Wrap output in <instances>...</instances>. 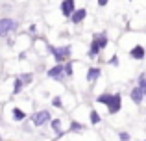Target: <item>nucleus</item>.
Here are the masks:
<instances>
[{"label": "nucleus", "mask_w": 146, "mask_h": 141, "mask_svg": "<svg viewBox=\"0 0 146 141\" xmlns=\"http://www.w3.org/2000/svg\"><path fill=\"white\" fill-rule=\"evenodd\" d=\"M70 130H74V132H82L83 130V126L80 123H76V121H72L70 123Z\"/></svg>", "instance_id": "nucleus-18"}, {"label": "nucleus", "mask_w": 146, "mask_h": 141, "mask_svg": "<svg viewBox=\"0 0 146 141\" xmlns=\"http://www.w3.org/2000/svg\"><path fill=\"white\" fill-rule=\"evenodd\" d=\"M0 141H2V139H0Z\"/></svg>", "instance_id": "nucleus-26"}, {"label": "nucleus", "mask_w": 146, "mask_h": 141, "mask_svg": "<svg viewBox=\"0 0 146 141\" xmlns=\"http://www.w3.org/2000/svg\"><path fill=\"white\" fill-rule=\"evenodd\" d=\"M52 128L57 132V130L61 128V121H59V119H54V121H52Z\"/></svg>", "instance_id": "nucleus-22"}, {"label": "nucleus", "mask_w": 146, "mask_h": 141, "mask_svg": "<svg viewBox=\"0 0 146 141\" xmlns=\"http://www.w3.org/2000/svg\"><path fill=\"white\" fill-rule=\"evenodd\" d=\"M120 106H122V97L120 95H111V98H109V102H107V110H109V113L111 115H115V113L120 110Z\"/></svg>", "instance_id": "nucleus-3"}, {"label": "nucleus", "mask_w": 146, "mask_h": 141, "mask_svg": "<svg viewBox=\"0 0 146 141\" xmlns=\"http://www.w3.org/2000/svg\"><path fill=\"white\" fill-rule=\"evenodd\" d=\"M98 52H100V47H98V41H96V37H94L93 45H91V50H89V58H96V56H98Z\"/></svg>", "instance_id": "nucleus-10"}, {"label": "nucleus", "mask_w": 146, "mask_h": 141, "mask_svg": "<svg viewBox=\"0 0 146 141\" xmlns=\"http://www.w3.org/2000/svg\"><path fill=\"white\" fill-rule=\"evenodd\" d=\"M32 121H33V124H35V126H43L44 123H48V121H50V113L46 112V110H43V112H37L35 115L32 117Z\"/></svg>", "instance_id": "nucleus-4"}, {"label": "nucleus", "mask_w": 146, "mask_h": 141, "mask_svg": "<svg viewBox=\"0 0 146 141\" xmlns=\"http://www.w3.org/2000/svg\"><path fill=\"white\" fill-rule=\"evenodd\" d=\"M98 76H100V69H96V67L89 69V72H87V80H89V82H94Z\"/></svg>", "instance_id": "nucleus-11"}, {"label": "nucleus", "mask_w": 146, "mask_h": 141, "mask_svg": "<svg viewBox=\"0 0 146 141\" xmlns=\"http://www.w3.org/2000/svg\"><path fill=\"white\" fill-rule=\"evenodd\" d=\"M48 76L50 78H63V67L57 63L56 67H52V69L48 71Z\"/></svg>", "instance_id": "nucleus-8"}, {"label": "nucleus", "mask_w": 146, "mask_h": 141, "mask_svg": "<svg viewBox=\"0 0 146 141\" xmlns=\"http://www.w3.org/2000/svg\"><path fill=\"white\" fill-rule=\"evenodd\" d=\"M98 4H100V6H106V4H107V0H98Z\"/></svg>", "instance_id": "nucleus-25"}, {"label": "nucleus", "mask_w": 146, "mask_h": 141, "mask_svg": "<svg viewBox=\"0 0 146 141\" xmlns=\"http://www.w3.org/2000/svg\"><path fill=\"white\" fill-rule=\"evenodd\" d=\"M21 89H22V82H21V80H15V87H13V93L15 95H17V93H21Z\"/></svg>", "instance_id": "nucleus-20"}, {"label": "nucleus", "mask_w": 146, "mask_h": 141, "mask_svg": "<svg viewBox=\"0 0 146 141\" xmlns=\"http://www.w3.org/2000/svg\"><path fill=\"white\" fill-rule=\"evenodd\" d=\"M111 65H118V58H117V56H115V58H111Z\"/></svg>", "instance_id": "nucleus-24"}, {"label": "nucleus", "mask_w": 146, "mask_h": 141, "mask_svg": "<svg viewBox=\"0 0 146 141\" xmlns=\"http://www.w3.org/2000/svg\"><path fill=\"white\" fill-rule=\"evenodd\" d=\"M143 97L144 95H143V91H141L139 87H133L131 89V100L135 102V104H141V102H143Z\"/></svg>", "instance_id": "nucleus-9"}, {"label": "nucleus", "mask_w": 146, "mask_h": 141, "mask_svg": "<svg viewBox=\"0 0 146 141\" xmlns=\"http://www.w3.org/2000/svg\"><path fill=\"white\" fill-rule=\"evenodd\" d=\"M32 78H33L32 74H22V76H19V80L22 82V86H24V84H30V82H32Z\"/></svg>", "instance_id": "nucleus-17"}, {"label": "nucleus", "mask_w": 146, "mask_h": 141, "mask_svg": "<svg viewBox=\"0 0 146 141\" xmlns=\"http://www.w3.org/2000/svg\"><path fill=\"white\" fill-rule=\"evenodd\" d=\"M118 138H120V141H129V134H128V132H120Z\"/></svg>", "instance_id": "nucleus-23"}, {"label": "nucleus", "mask_w": 146, "mask_h": 141, "mask_svg": "<svg viewBox=\"0 0 146 141\" xmlns=\"http://www.w3.org/2000/svg\"><path fill=\"white\" fill-rule=\"evenodd\" d=\"M91 123H93V124H98V123H100V115L94 112V110L91 112Z\"/></svg>", "instance_id": "nucleus-19"}, {"label": "nucleus", "mask_w": 146, "mask_h": 141, "mask_svg": "<svg viewBox=\"0 0 146 141\" xmlns=\"http://www.w3.org/2000/svg\"><path fill=\"white\" fill-rule=\"evenodd\" d=\"M15 28H17V22L13 19H0V37H6Z\"/></svg>", "instance_id": "nucleus-2"}, {"label": "nucleus", "mask_w": 146, "mask_h": 141, "mask_svg": "<svg viewBox=\"0 0 146 141\" xmlns=\"http://www.w3.org/2000/svg\"><path fill=\"white\" fill-rule=\"evenodd\" d=\"M129 56H131L133 59H143V58H144V48L141 47V45H137V47H133V48H131Z\"/></svg>", "instance_id": "nucleus-7"}, {"label": "nucleus", "mask_w": 146, "mask_h": 141, "mask_svg": "<svg viewBox=\"0 0 146 141\" xmlns=\"http://www.w3.org/2000/svg\"><path fill=\"white\" fill-rule=\"evenodd\" d=\"M109 98H111V95H100V97L96 98V102H100V104H106V106H107Z\"/></svg>", "instance_id": "nucleus-16"}, {"label": "nucleus", "mask_w": 146, "mask_h": 141, "mask_svg": "<svg viewBox=\"0 0 146 141\" xmlns=\"http://www.w3.org/2000/svg\"><path fill=\"white\" fill-rule=\"evenodd\" d=\"M85 15H87V11L85 9H74L72 11V15H70V19H72V22H82L83 19H85Z\"/></svg>", "instance_id": "nucleus-6"}, {"label": "nucleus", "mask_w": 146, "mask_h": 141, "mask_svg": "<svg viewBox=\"0 0 146 141\" xmlns=\"http://www.w3.org/2000/svg\"><path fill=\"white\" fill-rule=\"evenodd\" d=\"M96 41H98L100 50H104V48L107 47V37H106V35H96Z\"/></svg>", "instance_id": "nucleus-14"}, {"label": "nucleus", "mask_w": 146, "mask_h": 141, "mask_svg": "<svg viewBox=\"0 0 146 141\" xmlns=\"http://www.w3.org/2000/svg\"><path fill=\"white\" fill-rule=\"evenodd\" d=\"M74 9H76L74 0H63V2H61V11H63V15H65V17H70Z\"/></svg>", "instance_id": "nucleus-5"}, {"label": "nucleus", "mask_w": 146, "mask_h": 141, "mask_svg": "<svg viewBox=\"0 0 146 141\" xmlns=\"http://www.w3.org/2000/svg\"><path fill=\"white\" fill-rule=\"evenodd\" d=\"M63 74L65 76H72V61H67V65L63 67Z\"/></svg>", "instance_id": "nucleus-15"}, {"label": "nucleus", "mask_w": 146, "mask_h": 141, "mask_svg": "<svg viewBox=\"0 0 146 141\" xmlns=\"http://www.w3.org/2000/svg\"><path fill=\"white\" fill-rule=\"evenodd\" d=\"M52 104L56 106V108H61V106H63V102H61L59 97H54V98H52Z\"/></svg>", "instance_id": "nucleus-21"}, {"label": "nucleus", "mask_w": 146, "mask_h": 141, "mask_svg": "<svg viewBox=\"0 0 146 141\" xmlns=\"http://www.w3.org/2000/svg\"><path fill=\"white\" fill-rule=\"evenodd\" d=\"M24 117H26V113L22 112L21 108H13V119H15V121H22Z\"/></svg>", "instance_id": "nucleus-12"}, {"label": "nucleus", "mask_w": 146, "mask_h": 141, "mask_svg": "<svg viewBox=\"0 0 146 141\" xmlns=\"http://www.w3.org/2000/svg\"><path fill=\"white\" fill-rule=\"evenodd\" d=\"M137 87L143 91V95H146V76H144V74L139 76V86H137Z\"/></svg>", "instance_id": "nucleus-13"}, {"label": "nucleus", "mask_w": 146, "mask_h": 141, "mask_svg": "<svg viewBox=\"0 0 146 141\" xmlns=\"http://www.w3.org/2000/svg\"><path fill=\"white\" fill-rule=\"evenodd\" d=\"M48 50L52 52L54 59H56L57 63H61L63 59H67L68 56H70V47H63V48H56V47H48Z\"/></svg>", "instance_id": "nucleus-1"}]
</instances>
